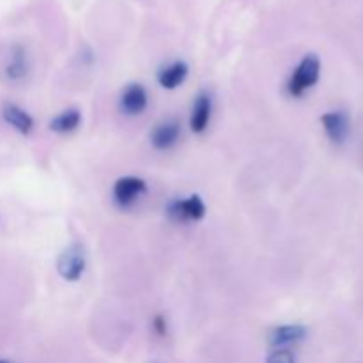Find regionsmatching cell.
I'll return each mask as SVG.
<instances>
[{"label":"cell","mask_w":363,"mask_h":363,"mask_svg":"<svg viewBox=\"0 0 363 363\" xmlns=\"http://www.w3.org/2000/svg\"><path fill=\"white\" fill-rule=\"evenodd\" d=\"M321 74V60L314 53H308L301 59L296 69L289 77L286 84V91L291 98H301L308 89L314 87Z\"/></svg>","instance_id":"6da1fadb"},{"label":"cell","mask_w":363,"mask_h":363,"mask_svg":"<svg viewBox=\"0 0 363 363\" xmlns=\"http://www.w3.org/2000/svg\"><path fill=\"white\" fill-rule=\"evenodd\" d=\"M85 250L80 243H73L64 248L57 259V272L66 282H78L85 272Z\"/></svg>","instance_id":"7a4b0ae2"},{"label":"cell","mask_w":363,"mask_h":363,"mask_svg":"<svg viewBox=\"0 0 363 363\" xmlns=\"http://www.w3.org/2000/svg\"><path fill=\"white\" fill-rule=\"evenodd\" d=\"M165 211L174 222H199L206 216V204L201 195H190L188 199H172Z\"/></svg>","instance_id":"3957f363"},{"label":"cell","mask_w":363,"mask_h":363,"mask_svg":"<svg viewBox=\"0 0 363 363\" xmlns=\"http://www.w3.org/2000/svg\"><path fill=\"white\" fill-rule=\"evenodd\" d=\"M147 191V184L142 177L124 176L119 177L113 184V201L119 208H131L142 195Z\"/></svg>","instance_id":"277c9868"},{"label":"cell","mask_w":363,"mask_h":363,"mask_svg":"<svg viewBox=\"0 0 363 363\" xmlns=\"http://www.w3.org/2000/svg\"><path fill=\"white\" fill-rule=\"evenodd\" d=\"M181 123L177 119H165L151 131V145L158 151H169L179 142Z\"/></svg>","instance_id":"5b68a950"},{"label":"cell","mask_w":363,"mask_h":363,"mask_svg":"<svg viewBox=\"0 0 363 363\" xmlns=\"http://www.w3.org/2000/svg\"><path fill=\"white\" fill-rule=\"evenodd\" d=\"M149 105L147 91L142 84H130L121 92L119 106L126 116H140Z\"/></svg>","instance_id":"8992f818"},{"label":"cell","mask_w":363,"mask_h":363,"mask_svg":"<svg viewBox=\"0 0 363 363\" xmlns=\"http://www.w3.org/2000/svg\"><path fill=\"white\" fill-rule=\"evenodd\" d=\"M211 112H213V99L211 94L206 91L199 92L194 99V105H191V113H190V128L194 133L201 135L208 130L209 121H211Z\"/></svg>","instance_id":"52a82bcc"},{"label":"cell","mask_w":363,"mask_h":363,"mask_svg":"<svg viewBox=\"0 0 363 363\" xmlns=\"http://www.w3.org/2000/svg\"><path fill=\"white\" fill-rule=\"evenodd\" d=\"M323 128H325L326 135L333 144H342L350 135V117L342 110H333V112H326L321 117Z\"/></svg>","instance_id":"ba28073f"},{"label":"cell","mask_w":363,"mask_h":363,"mask_svg":"<svg viewBox=\"0 0 363 363\" xmlns=\"http://www.w3.org/2000/svg\"><path fill=\"white\" fill-rule=\"evenodd\" d=\"M188 73H190V67L184 60H174L158 71V82L163 89L172 91V89L181 87L186 82Z\"/></svg>","instance_id":"9c48e42d"},{"label":"cell","mask_w":363,"mask_h":363,"mask_svg":"<svg viewBox=\"0 0 363 363\" xmlns=\"http://www.w3.org/2000/svg\"><path fill=\"white\" fill-rule=\"evenodd\" d=\"M307 337V328L301 325H284L277 326L275 330L269 335V344L273 347H286L291 346V344H296L300 340H303Z\"/></svg>","instance_id":"30bf717a"},{"label":"cell","mask_w":363,"mask_h":363,"mask_svg":"<svg viewBox=\"0 0 363 363\" xmlns=\"http://www.w3.org/2000/svg\"><path fill=\"white\" fill-rule=\"evenodd\" d=\"M2 116L4 121H6L9 126H13L18 133L28 135L34 130V119H32L30 113H28L27 110L21 108V106L9 103V105L4 106Z\"/></svg>","instance_id":"8fae6325"},{"label":"cell","mask_w":363,"mask_h":363,"mask_svg":"<svg viewBox=\"0 0 363 363\" xmlns=\"http://www.w3.org/2000/svg\"><path fill=\"white\" fill-rule=\"evenodd\" d=\"M80 123H82L80 110L67 108V110H64V112H60L59 116L53 117V119L50 121L48 126L53 133L66 135V133H71V131L77 130V128L80 126Z\"/></svg>","instance_id":"7c38bea8"},{"label":"cell","mask_w":363,"mask_h":363,"mask_svg":"<svg viewBox=\"0 0 363 363\" xmlns=\"http://www.w3.org/2000/svg\"><path fill=\"white\" fill-rule=\"evenodd\" d=\"M28 73V62H27V53L21 46H14L13 53H11V59L7 62L6 74L9 80H23Z\"/></svg>","instance_id":"4fadbf2b"},{"label":"cell","mask_w":363,"mask_h":363,"mask_svg":"<svg viewBox=\"0 0 363 363\" xmlns=\"http://www.w3.org/2000/svg\"><path fill=\"white\" fill-rule=\"evenodd\" d=\"M268 363H294V357L289 350H279L269 354Z\"/></svg>","instance_id":"5bb4252c"},{"label":"cell","mask_w":363,"mask_h":363,"mask_svg":"<svg viewBox=\"0 0 363 363\" xmlns=\"http://www.w3.org/2000/svg\"><path fill=\"white\" fill-rule=\"evenodd\" d=\"M152 328H155V332L158 335L163 337L167 333V319L163 315H155V319H152Z\"/></svg>","instance_id":"9a60e30c"},{"label":"cell","mask_w":363,"mask_h":363,"mask_svg":"<svg viewBox=\"0 0 363 363\" xmlns=\"http://www.w3.org/2000/svg\"><path fill=\"white\" fill-rule=\"evenodd\" d=\"M0 363H7V362H0Z\"/></svg>","instance_id":"2e32d148"}]
</instances>
